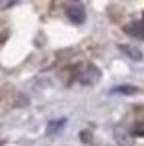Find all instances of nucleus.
<instances>
[{"instance_id": "obj_10", "label": "nucleus", "mask_w": 144, "mask_h": 146, "mask_svg": "<svg viewBox=\"0 0 144 146\" xmlns=\"http://www.w3.org/2000/svg\"><path fill=\"white\" fill-rule=\"evenodd\" d=\"M16 2H18V0H0V8H8V6H12Z\"/></svg>"}, {"instance_id": "obj_11", "label": "nucleus", "mask_w": 144, "mask_h": 146, "mask_svg": "<svg viewBox=\"0 0 144 146\" xmlns=\"http://www.w3.org/2000/svg\"><path fill=\"white\" fill-rule=\"evenodd\" d=\"M2 144H4V142H2V140H0V146H2Z\"/></svg>"}, {"instance_id": "obj_3", "label": "nucleus", "mask_w": 144, "mask_h": 146, "mask_svg": "<svg viewBox=\"0 0 144 146\" xmlns=\"http://www.w3.org/2000/svg\"><path fill=\"white\" fill-rule=\"evenodd\" d=\"M114 138L120 146H130L132 144V132H128L124 126H116L114 128Z\"/></svg>"}, {"instance_id": "obj_7", "label": "nucleus", "mask_w": 144, "mask_h": 146, "mask_svg": "<svg viewBox=\"0 0 144 146\" xmlns=\"http://www.w3.org/2000/svg\"><path fill=\"white\" fill-rule=\"evenodd\" d=\"M64 124H66V118H60V120H52V122H48V126H46V134L52 136V134L60 132V130L64 128Z\"/></svg>"}, {"instance_id": "obj_8", "label": "nucleus", "mask_w": 144, "mask_h": 146, "mask_svg": "<svg viewBox=\"0 0 144 146\" xmlns=\"http://www.w3.org/2000/svg\"><path fill=\"white\" fill-rule=\"evenodd\" d=\"M134 136H144V122H134L132 130H130Z\"/></svg>"}, {"instance_id": "obj_2", "label": "nucleus", "mask_w": 144, "mask_h": 146, "mask_svg": "<svg viewBox=\"0 0 144 146\" xmlns=\"http://www.w3.org/2000/svg\"><path fill=\"white\" fill-rule=\"evenodd\" d=\"M66 16H68V20L74 22V24H82V22L86 20L84 8H82L80 4H72V6H68V8H66Z\"/></svg>"}, {"instance_id": "obj_1", "label": "nucleus", "mask_w": 144, "mask_h": 146, "mask_svg": "<svg viewBox=\"0 0 144 146\" xmlns=\"http://www.w3.org/2000/svg\"><path fill=\"white\" fill-rule=\"evenodd\" d=\"M100 80V70L94 66V64H86L80 72H78V82L88 86V84H96Z\"/></svg>"}, {"instance_id": "obj_5", "label": "nucleus", "mask_w": 144, "mask_h": 146, "mask_svg": "<svg viewBox=\"0 0 144 146\" xmlns=\"http://www.w3.org/2000/svg\"><path fill=\"white\" fill-rule=\"evenodd\" d=\"M118 48H120V52H122V54H126L130 60H134V62L142 60V52H140L136 46H130V44H120Z\"/></svg>"}, {"instance_id": "obj_4", "label": "nucleus", "mask_w": 144, "mask_h": 146, "mask_svg": "<svg viewBox=\"0 0 144 146\" xmlns=\"http://www.w3.org/2000/svg\"><path fill=\"white\" fill-rule=\"evenodd\" d=\"M124 32L132 38H138V40H144V24L142 22H130L124 26Z\"/></svg>"}, {"instance_id": "obj_9", "label": "nucleus", "mask_w": 144, "mask_h": 146, "mask_svg": "<svg viewBox=\"0 0 144 146\" xmlns=\"http://www.w3.org/2000/svg\"><path fill=\"white\" fill-rule=\"evenodd\" d=\"M80 138H82V142H86V144H88V142L92 140V134H90L88 130H82V132H80Z\"/></svg>"}, {"instance_id": "obj_6", "label": "nucleus", "mask_w": 144, "mask_h": 146, "mask_svg": "<svg viewBox=\"0 0 144 146\" xmlns=\"http://www.w3.org/2000/svg\"><path fill=\"white\" fill-rule=\"evenodd\" d=\"M112 94H124V96H132V94H138V86H132V84H122V86L112 88Z\"/></svg>"}]
</instances>
